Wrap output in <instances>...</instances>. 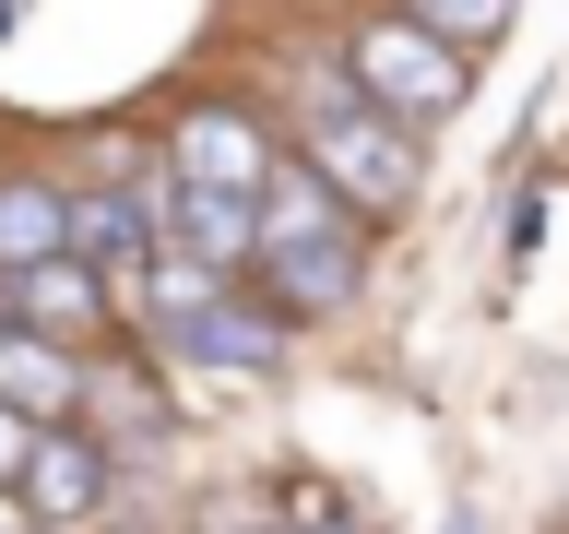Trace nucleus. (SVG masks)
Instances as JSON below:
<instances>
[{"label": "nucleus", "mask_w": 569, "mask_h": 534, "mask_svg": "<svg viewBox=\"0 0 569 534\" xmlns=\"http://www.w3.org/2000/svg\"><path fill=\"white\" fill-rule=\"evenodd\" d=\"M12 498H24V523H36V534H60V523H96L107 498H119V452H107L96 427L71 416V427H48V439H36V475H24Z\"/></svg>", "instance_id": "nucleus-5"}, {"label": "nucleus", "mask_w": 569, "mask_h": 534, "mask_svg": "<svg viewBox=\"0 0 569 534\" xmlns=\"http://www.w3.org/2000/svg\"><path fill=\"white\" fill-rule=\"evenodd\" d=\"M71 249L96 261V274H154V249H167V202L154 190H71Z\"/></svg>", "instance_id": "nucleus-7"}, {"label": "nucleus", "mask_w": 569, "mask_h": 534, "mask_svg": "<svg viewBox=\"0 0 569 534\" xmlns=\"http://www.w3.org/2000/svg\"><path fill=\"white\" fill-rule=\"evenodd\" d=\"M273 131L249 119V107L202 96V107H178V131H167V178H190V190H249L261 202V178H273Z\"/></svg>", "instance_id": "nucleus-4"}, {"label": "nucleus", "mask_w": 569, "mask_h": 534, "mask_svg": "<svg viewBox=\"0 0 569 534\" xmlns=\"http://www.w3.org/2000/svg\"><path fill=\"white\" fill-rule=\"evenodd\" d=\"M71 249V190L60 178H0V274H36Z\"/></svg>", "instance_id": "nucleus-11"}, {"label": "nucleus", "mask_w": 569, "mask_h": 534, "mask_svg": "<svg viewBox=\"0 0 569 534\" xmlns=\"http://www.w3.org/2000/svg\"><path fill=\"white\" fill-rule=\"evenodd\" d=\"M356 285H368V238H356V226H332V238H273L261 261H249V297L284 309V320L356 309Z\"/></svg>", "instance_id": "nucleus-3"}, {"label": "nucleus", "mask_w": 569, "mask_h": 534, "mask_svg": "<svg viewBox=\"0 0 569 534\" xmlns=\"http://www.w3.org/2000/svg\"><path fill=\"white\" fill-rule=\"evenodd\" d=\"M154 202H167V238L202 249V261H226V274H249L261 261V202L249 190H190V178H154Z\"/></svg>", "instance_id": "nucleus-10"}, {"label": "nucleus", "mask_w": 569, "mask_h": 534, "mask_svg": "<svg viewBox=\"0 0 569 534\" xmlns=\"http://www.w3.org/2000/svg\"><path fill=\"white\" fill-rule=\"evenodd\" d=\"M309 534H356V523H309Z\"/></svg>", "instance_id": "nucleus-17"}, {"label": "nucleus", "mask_w": 569, "mask_h": 534, "mask_svg": "<svg viewBox=\"0 0 569 534\" xmlns=\"http://www.w3.org/2000/svg\"><path fill=\"white\" fill-rule=\"evenodd\" d=\"M332 226H356L345 190H332L309 155H284V167L261 178V249H273V238H332Z\"/></svg>", "instance_id": "nucleus-13"}, {"label": "nucleus", "mask_w": 569, "mask_h": 534, "mask_svg": "<svg viewBox=\"0 0 569 534\" xmlns=\"http://www.w3.org/2000/svg\"><path fill=\"white\" fill-rule=\"evenodd\" d=\"M119 534H167V523H119Z\"/></svg>", "instance_id": "nucleus-16"}, {"label": "nucleus", "mask_w": 569, "mask_h": 534, "mask_svg": "<svg viewBox=\"0 0 569 534\" xmlns=\"http://www.w3.org/2000/svg\"><path fill=\"white\" fill-rule=\"evenodd\" d=\"M0 404H12V416H36V427H71V404H83V356L48 345L36 320L0 309Z\"/></svg>", "instance_id": "nucleus-8"}, {"label": "nucleus", "mask_w": 569, "mask_h": 534, "mask_svg": "<svg viewBox=\"0 0 569 534\" xmlns=\"http://www.w3.org/2000/svg\"><path fill=\"white\" fill-rule=\"evenodd\" d=\"M131 297H142V320H154V333H190V320H202V309H226V297H238V274H226V261H202V249H154V274H142L131 285Z\"/></svg>", "instance_id": "nucleus-12"}, {"label": "nucleus", "mask_w": 569, "mask_h": 534, "mask_svg": "<svg viewBox=\"0 0 569 534\" xmlns=\"http://www.w3.org/2000/svg\"><path fill=\"white\" fill-rule=\"evenodd\" d=\"M345 71H356V96L380 107V119H403V131L451 119V107H462V83H475V60H462L451 36H427L416 12H403V0H391V12H356Z\"/></svg>", "instance_id": "nucleus-1"}, {"label": "nucleus", "mask_w": 569, "mask_h": 534, "mask_svg": "<svg viewBox=\"0 0 569 534\" xmlns=\"http://www.w3.org/2000/svg\"><path fill=\"white\" fill-rule=\"evenodd\" d=\"M403 12H416L427 36H451L462 60H487L498 36H510V12H522V0H403Z\"/></svg>", "instance_id": "nucleus-14"}, {"label": "nucleus", "mask_w": 569, "mask_h": 534, "mask_svg": "<svg viewBox=\"0 0 569 534\" xmlns=\"http://www.w3.org/2000/svg\"><path fill=\"white\" fill-rule=\"evenodd\" d=\"M284 333H297V320L261 309V297L238 285L226 309H202L190 333H167V356H178V368H213V380H273V368H284Z\"/></svg>", "instance_id": "nucleus-6"}, {"label": "nucleus", "mask_w": 569, "mask_h": 534, "mask_svg": "<svg viewBox=\"0 0 569 534\" xmlns=\"http://www.w3.org/2000/svg\"><path fill=\"white\" fill-rule=\"evenodd\" d=\"M297 155L345 190V214H403V202H416V178H427L416 131H403V119H380L368 96H320L309 119H297Z\"/></svg>", "instance_id": "nucleus-2"}, {"label": "nucleus", "mask_w": 569, "mask_h": 534, "mask_svg": "<svg viewBox=\"0 0 569 534\" xmlns=\"http://www.w3.org/2000/svg\"><path fill=\"white\" fill-rule=\"evenodd\" d=\"M36 439H48V427H36V416H12V404H0V498H12V487H24V475H36Z\"/></svg>", "instance_id": "nucleus-15"}, {"label": "nucleus", "mask_w": 569, "mask_h": 534, "mask_svg": "<svg viewBox=\"0 0 569 534\" xmlns=\"http://www.w3.org/2000/svg\"><path fill=\"white\" fill-rule=\"evenodd\" d=\"M0 309L36 320L48 345H83V333L107 320V274L83 261V249H60V261H36V274H0Z\"/></svg>", "instance_id": "nucleus-9"}]
</instances>
